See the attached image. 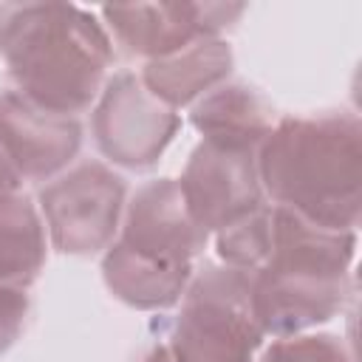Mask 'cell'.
Wrapping results in <instances>:
<instances>
[{
	"label": "cell",
	"mask_w": 362,
	"mask_h": 362,
	"mask_svg": "<svg viewBox=\"0 0 362 362\" xmlns=\"http://www.w3.org/2000/svg\"><path fill=\"white\" fill-rule=\"evenodd\" d=\"M263 195L297 218L356 232L362 215V122L348 110L286 116L257 147Z\"/></svg>",
	"instance_id": "6da1fadb"
},
{
	"label": "cell",
	"mask_w": 362,
	"mask_h": 362,
	"mask_svg": "<svg viewBox=\"0 0 362 362\" xmlns=\"http://www.w3.org/2000/svg\"><path fill=\"white\" fill-rule=\"evenodd\" d=\"M0 59L14 90L31 105L76 116L105 88L113 40L93 11L74 3H6Z\"/></svg>",
	"instance_id": "7a4b0ae2"
},
{
	"label": "cell",
	"mask_w": 362,
	"mask_h": 362,
	"mask_svg": "<svg viewBox=\"0 0 362 362\" xmlns=\"http://www.w3.org/2000/svg\"><path fill=\"white\" fill-rule=\"evenodd\" d=\"M356 232H334L272 206V243L249 274L252 314L263 334H305L334 320L351 294Z\"/></svg>",
	"instance_id": "3957f363"
},
{
	"label": "cell",
	"mask_w": 362,
	"mask_h": 362,
	"mask_svg": "<svg viewBox=\"0 0 362 362\" xmlns=\"http://www.w3.org/2000/svg\"><path fill=\"white\" fill-rule=\"evenodd\" d=\"M263 339L252 314L249 272L204 266L181 297L167 351L173 362H252Z\"/></svg>",
	"instance_id": "277c9868"
},
{
	"label": "cell",
	"mask_w": 362,
	"mask_h": 362,
	"mask_svg": "<svg viewBox=\"0 0 362 362\" xmlns=\"http://www.w3.org/2000/svg\"><path fill=\"white\" fill-rule=\"evenodd\" d=\"M124 198V178L102 161H85L65 170L37 195L48 243L76 257L105 252L119 235Z\"/></svg>",
	"instance_id": "5b68a950"
},
{
	"label": "cell",
	"mask_w": 362,
	"mask_h": 362,
	"mask_svg": "<svg viewBox=\"0 0 362 362\" xmlns=\"http://www.w3.org/2000/svg\"><path fill=\"white\" fill-rule=\"evenodd\" d=\"M178 127V110L158 102L130 71L105 79V88L93 102V141L107 161L127 170H147L158 164Z\"/></svg>",
	"instance_id": "8992f818"
},
{
	"label": "cell",
	"mask_w": 362,
	"mask_h": 362,
	"mask_svg": "<svg viewBox=\"0 0 362 362\" xmlns=\"http://www.w3.org/2000/svg\"><path fill=\"white\" fill-rule=\"evenodd\" d=\"M195 223L215 235L249 212L266 206L257 175V150L201 139L178 178Z\"/></svg>",
	"instance_id": "52a82bcc"
},
{
	"label": "cell",
	"mask_w": 362,
	"mask_h": 362,
	"mask_svg": "<svg viewBox=\"0 0 362 362\" xmlns=\"http://www.w3.org/2000/svg\"><path fill=\"white\" fill-rule=\"evenodd\" d=\"M246 11L243 3H124L102 6L99 17L110 40L150 59L170 57L195 40L221 37Z\"/></svg>",
	"instance_id": "ba28073f"
},
{
	"label": "cell",
	"mask_w": 362,
	"mask_h": 362,
	"mask_svg": "<svg viewBox=\"0 0 362 362\" xmlns=\"http://www.w3.org/2000/svg\"><path fill=\"white\" fill-rule=\"evenodd\" d=\"M122 246L161 263L192 266L209 235L189 215L175 178H153L124 204L119 238Z\"/></svg>",
	"instance_id": "9c48e42d"
},
{
	"label": "cell",
	"mask_w": 362,
	"mask_h": 362,
	"mask_svg": "<svg viewBox=\"0 0 362 362\" xmlns=\"http://www.w3.org/2000/svg\"><path fill=\"white\" fill-rule=\"evenodd\" d=\"M0 147L28 181H51L68 170L82 147L76 116H59L31 105L17 90H0Z\"/></svg>",
	"instance_id": "30bf717a"
},
{
	"label": "cell",
	"mask_w": 362,
	"mask_h": 362,
	"mask_svg": "<svg viewBox=\"0 0 362 362\" xmlns=\"http://www.w3.org/2000/svg\"><path fill=\"white\" fill-rule=\"evenodd\" d=\"M235 68L232 45L223 37H204L192 45L144 62L139 79L144 88L173 110L195 105L209 90L221 88Z\"/></svg>",
	"instance_id": "8fae6325"
},
{
	"label": "cell",
	"mask_w": 362,
	"mask_h": 362,
	"mask_svg": "<svg viewBox=\"0 0 362 362\" xmlns=\"http://www.w3.org/2000/svg\"><path fill=\"white\" fill-rule=\"evenodd\" d=\"M195 269L161 263L113 240L102 255V280L107 291L139 311H164L181 303Z\"/></svg>",
	"instance_id": "7c38bea8"
},
{
	"label": "cell",
	"mask_w": 362,
	"mask_h": 362,
	"mask_svg": "<svg viewBox=\"0 0 362 362\" xmlns=\"http://www.w3.org/2000/svg\"><path fill=\"white\" fill-rule=\"evenodd\" d=\"M192 127L206 141L257 150L274 127L272 107L249 85H221L192 105Z\"/></svg>",
	"instance_id": "4fadbf2b"
},
{
	"label": "cell",
	"mask_w": 362,
	"mask_h": 362,
	"mask_svg": "<svg viewBox=\"0 0 362 362\" xmlns=\"http://www.w3.org/2000/svg\"><path fill=\"white\" fill-rule=\"evenodd\" d=\"M48 257V232L37 204L20 192L0 198V286L25 288Z\"/></svg>",
	"instance_id": "5bb4252c"
},
{
	"label": "cell",
	"mask_w": 362,
	"mask_h": 362,
	"mask_svg": "<svg viewBox=\"0 0 362 362\" xmlns=\"http://www.w3.org/2000/svg\"><path fill=\"white\" fill-rule=\"evenodd\" d=\"M272 243V206H260L246 218L229 223L226 229L215 232V252L221 266L255 272L263 266Z\"/></svg>",
	"instance_id": "9a60e30c"
},
{
	"label": "cell",
	"mask_w": 362,
	"mask_h": 362,
	"mask_svg": "<svg viewBox=\"0 0 362 362\" xmlns=\"http://www.w3.org/2000/svg\"><path fill=\"white\" fill-rule=\"evenodd\" d=\"M260 362H356L348 342L337 334H291L277 337L260 356Z\"/></svg>",
	"instance_id": "2e32d148"
},
{
	"label": "cell",
	"mask_w": 362,
	"mask_h": 362,
	"mask_svg": "<svg viewBox=\"0 0 362 362\" xmlns=\"http://www.w3.org/2000/svg\"><path fill=\"white\" fill-rule=\"evenodd\" d=\"M28 291L0 286V356L20 339L28 317Z\"/></svg>",
	"instance_id": "e0dca14e"
},
{
	"label": "cell",
	"mask_w": 362,
	"mask_h": 362,
	"mask_svg": "<svg viewBox=\"0 0 362 362\" xmlns=\"http://www.w3.org/2000/svg\"><path fill=\"white\" fill-rule=\"evenodd\" d=\"M20 184H23L20 173L14 170V164L8 161L6 150L0 147V198H3V195H11V192H17V189H20Z\"/></svg>",
	"instance_id": "ac0fdd59"
},
{
	"label": "cell",
	"mask_w": 362,
	"mask_h": 362,
	"mask_svg": "<svg viewBox=\"0 0 362 362\" xmlns=\"http://www.w3.org/2000/svg\"><path fill=\"white\" fill-rule=\"evenodd\" d=\"M141 362H173V356H170V351H167V345H156Z\"/></svg>",
	"instance_id": "d6986e66"
}]
</instances>
